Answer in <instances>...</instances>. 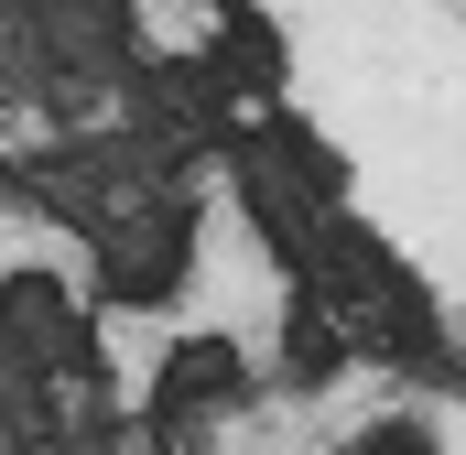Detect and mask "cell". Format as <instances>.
Returning <instances> with one entry per match:
<instances>
[{"label": "cell", "instance_id": "obj_1", "mask_svg": "<svg viewBox=\"0 0 466 455\" xmlns=\"http://www.w3.org/2000/svg\"><path fill=\"white\" fill-rule=\"evenodd\" d=\"M196 401H238V347H174V369H163V423H185Z\"/></svg>", "mask_w": 466, "mask_h": 455}]
</instances>
